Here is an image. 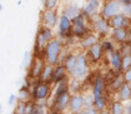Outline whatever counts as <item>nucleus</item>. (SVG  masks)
<instances>
[{
	"label": "nucleus",
	"instance_id": "1",
	"mask_svg": "<svg viewBox=\"0 0 131 114\" xmlns=\"http://www.w3.org/2000/svg\"><path fill=\"white\" fill-rule=\"evenodd\" d=\"M64 49H65L64 42L59 38H55L48 43L46 46L44 48V59H45L46 64H50L54 66L58 65L60 63V55Z\"/></svg>",
	"mask_w": 131,
	"mask_h": 114
},
{
	"label": "nucleus",
	"instance_id": "2",
	"mask_svg": "<svg viewBox=\"0 0 131 114\" xmlns=\"http://www.w3.org/2000/svg\"><path fill=\"white\" fill-rule=\"evenodd\" d=\"M52 95V84L41 82V80H32L31 87V100L35 103L48 102V99Z\"/></svg>",
	"mask_w": 131,
	"mask_h": 114
},
{
	"label": "nucleus",
	"instance_id": "3",
	"mask_svg": "<svg viewBox=\"0 0 131 114\" xmlns=\"http://www.w3.org/2000/svg\"><path fill=\"white\" fill-rule=\"evenodd\" d=\"M89 72H90V62L88 58V54L81 52L78 54V62L74 68V70L69 74L70 79H75V80H80L82 82L84 79H86L89 77Z\"/></svg>",
	"mask_w": 131,
	"mask_h": 114
},
{
	"label": "nucleus",
	"instance_id": "4",
	"mask_svg": "<svg viewBox=\"0 0 131 114\" xmlns=\"http://www.w3.org/2000/svg\"><path fill=\"white\" fill-rule=\"evenodd\" d=\"M70 99H71L70 92H65V93H62V94H59V95L52 97L50 110H54V112L60 113V114H66L69 112Z\"/></svg>",
	"mask_w": 131,
	"mask_h": 114
},
{
	"label": "nucleus",
	"instance_id": "5",
	"mask_svg": "<svg viewBox=\"0 0 131 114\" xmlns=\"http://www.w3.org/2000/svg\"><path fill=\"white\" fill-rule=\"evenodd\" d=\"M71 36H74L72 35V20L66 15L61 14L59 18V24H58V38L64 42Z\"/></svg>",
	"mask_w": 131,
	"mask_h": 114
},
{
	"label": "nucleus",
	"instance_id": "6",
	"mask_svg": "<svg viewBox=\"0 0 131 114\" xmlns=\"http://www.w3.org/2000/svg\"><path fill=\"white\" fill-rule=\"evenodd\" d=\"M122 11V3L120 0H107L101 10V16H104L105 19L110 20L111 18H114L115 15L120 14Z\"/></svg>",
	"mask_w": 131,
	"mask_h": 114
},
{
	"label": "nucleus",
	"instance_id": "7",
	"mask_svg": "<svg viewBox=\"0 0 131 114\" xmlns=\"http://www.w3.org/2000/svg\"><path fill=\"white\" fill-rule=\"evenodd\" d=\"M46 65V62L42 56H34L32 62H31L30 66H29V78L31 80H38L40 79L41 74H42V70Z\"/></svg>",
	"mask_w": 131,
	"mask_h": 114
},
{
	"label": "nucleus",
	"instance_id": "8",
	"mask_svg": "<svg viewBox=\"0 0 131 114\" xmlns=\"http://www.w3.org/2000/svg\"><path fill=\"white\" fill-rule=\"evenodd\" d=\"M59 18H60V15H59L58 10H45L44 9L40 15V25L54 29L59 24Z\"/></svg>",
	"mask_w": 131,
	"mask_h": 114
},
{
	"label": "nucleus",
	"instance_id": "9",
	"mask_svg": "<svg viewBox=\"0 0 131 114\" xmlns=\"http://www.w3.org/2000/svg\"><path fill=\"white\" fill-rule=\"evenodd\" d=\"M92 29L99 36H105L109 34L111 26L109 20L100 15V16H95L92 19Z\"/></svg>",
	"mask_w": 131,
	"mask_h": 114
},
{
	"label": "nucleus",
	"instance_id": "10",
	"mask_svg": "<svg viewBox=\"0 0 131 114\" xmlns=\"http://www.w3.org/2000/svg\"><path fill=\"white\" fill-rule=\"evenodd\" d=\"M106 79L102 75H96L94 82H92V89H91V94L94 97V99L100 98L102 95H105V90H106Z\"/></svg>",
	"mask_w": 131,
	"mask_h": 114
},
{
	"label": "nucleus",
	"instance_id": "11",
	"mask_svg": "<svg viewBox=\"0 0 131 114\" xmlns=\"http://www.w3.org/2000/svg\"><path fill=\"white\" fill-rule=\"evenodd\" d=\"M82 109H85V94H71L70 104H69V113L75 114L82 110Z\"/></svg>",
	"mask_w": 131,
	"mask_h": 114
},
{
	"label": "nucleus",
	"instance_id": "12",
	"mask_svg": "<svg viewBox=\"0 0 131 114\" xmlns=\"http://www.w3.org/2000/svg\"><path fill=\"white\" fill-rule=\"evenodd\" d=\"M107 59L110 63V66L112 72L122 73V54L119 49H115L114 52L107 54Z\"/></svg>",
	"mask_w": 131,
	"mask_h": 114
},
{
	"label": "nucleus",
	"instance_id": "13",
	"mask_svg": "<svg viewBox=\"0 0 131 114\" xmlns=\"http://www.w3.org/2000/svg\"><path fill=\"white\" fill-rule=\"evenodd\" d=\"M101 1L100 0H89L88 4L81 9V13L90 20V19H94L96 15H97V11L100 9Z\"/></svg>",
	"mask_w": 131,
	"mask_h": 114
},
{
	"label": "nucleus",
	"instance_id": "14",
	"mask_svg": "<svg viewBox=\"0 0 131 114\" xmlns=\"http://www.w3.org/2000/svg\"><path fill=\"white\" fill-rule=\"evenodd\" d=\"M110 26L111 29H120V28H125V29H129L130 28V23H131V19L129 16L124 15L122 13L115 15L114 18H111L110 20Z\"/></svg>",
	"mask_w": 131,
	"mask_h": 114
},
{
	"label": "nucleus",
	"instance_id": "15",
	"mask_svg": "<svg viewBox=\"0 0 131 114\" xmlns=\"http://www.w3.org/2000/svg\"><path fill=\"white\" fill-rule=\"evenodd\" d=\"M69 78H70V77H69V73L66 70L65 65H64V64H58V65H55V68H54V74H52V78H51L50 83L52 84V85H55V84H58L59 82L66 80V79H69Z\"/></svg>",
	"mask_w": 131,
	"mask_h": 114
},
{
	"label": "nucleus",
	"instance_id": "16",
	"mask_svg": "<svg viewBox=\"0 0 131 114\" xmlns=\"http://www.w3.org/2000/svg\"><path fill=\"white\" fill-rule=\"evenodd\" d=\"M104 49L101 46V44H95L94 46H91L90 49L86 50V54H88V58H89V62L92 63H97L102 59V55H104Z\"/></svg>",
	"mask_w": 131,
	"mask_h": 114
},
{
	"label": "nucleus",
	"instance_id": "17",
	"mask_svg": "<svg viewBox=\"0 0 131 114\" xmlns=\"http://www.w3.org/2000/svg\"><path fill=\"white\" fill-rule=\"evenodd\" d=\"M111 38L112 40H115L119 44H124V43L127 42V38H129V31L125 28H120V29H112L111 31Z\"/></svg>",
	"mask_w": 131,
	"mask_h": 114
},
{
	"label": "nucleus",
	"instance_id": "18",
	"mask_svg": "<svg viewBox=\"0 0 131 114\" xmlns=\"http://www.w3.org/2000/svg\"><path fill=\"white\" fill-rule=\"evenodd\" d=\"M81 13V9L79 8V5L78 4H75V3H69V4H66L64 8H62V10H61V14L62 15H66L68 18H75L76 15H79Z\"/></svg>",
	"mask_w": 131,
	"mask_h": 114
},
{
	"label": "nucleus",
	"instance_id": "19",
	"mask_svg": "<svg viewBox=\"0 0 131 114\" xmlns=\"http://www.w3.org/2000/svg\"><path fill=\"white\" fill-rule=\"evenodd\" d=\"M116 99H119L121 102L126 103L131 100V88L129 83H125L120 89L116 92Z\"/></svg>",
	"mask_w": 131,
	"mask_h": 114
},
{
	"label": "nucleus",
	"instance_id": "20",
	"mask_svg": "<svg viewBox=\"0 0 131 114\" xmlns=\"http://www.w3.org/2000/svg\"><path fill=\"white\" fill-rule=\"evenodd\" d=\"M110 114H126V105L119 99H114L109 105Z\"/></svg>",
	"mask_w": 131,
	"mask_h": 114
},
{
	"label": "nucleus",
	"instance_id": "21",
	"mask_svg": "<svg viewBox=\"0 0 131 114\" xmlns=\"http://www.w3.org/2000/svg\"><path fill=\"white\" fill-rule=\"evenodd\" d=\"M97 43H99V36L95 35V34H89L85 38L80 39V46L84 50H88V49H90L91 46H94Z\"/></svg>",
	"mask_w": 131,
	"mask_h": 114
},
{
	"label": "nucleus",
	"instance_id": "22",
	"mask_svg": "<svg viewBox=\"0 0 131 114\" xmlns=\"http://www.w3.org/2000/svg\"><path fill=\"white\" fill-rule=\"evenodd\" d=\"M89 34H90V30H89L88 24H84V25H72V35L75 38L82 39V38H85Z\"/></svg>",
	"mask_w": 131,
	"mask_h": 114
},
{
	"label": "nucleus",
	"instance_id": "23",
	"mask_svg": "<svg viewBox=\"0 0 131 114\" xmlns=\"http://www.w3.org/2000/svg\"><path fill=\"white\" fill-rule=\"evenodd\" d=\"M76 62H78V54H75V53H69L68 56L65 58L64 63H62V64L65 65V68H66V70H68L69 74L74 70V68H75V65H76Z\"/></svg>",
	"mask_w": 131,
	"mask_h": 114
},
{
	"label": "nucleus",
	"instance_id": "24",
	"mask_svg": "<svg viewBox=\"0 0 131 114\" xmlns=\"http://www.w3.org/2000/svg\"><path fill=\"white\" fill-rule=\"evenodd\" d=\"M69 79L66 80H62V82H59L58 84L52 85V97L55 95H59V94H62L65 92H70L69 90Z\"/></svg>",
	"mask_w": 131,
	"mask_h": 114
},
{
	"label": "nucleus",
	"instance_id": "25",
	"mask_svg": "<svg viewBox=\"0 0 131 114\" xmlns=\"http://www.w3.org/2000/svg\"><path fill=\"white\" fill-rule=\"evenodd\" d=\"M54 65H50V64H46L44 70H42V74H41L40 79L41 82H46V83H50L51 78H52V74H54Z\"/></svg>",
	"mask_w": 131,
	"mask_h": 114
},
{
	"label": "nucleus",
	"instance_id": "26",
	"mask_svg": "<svg viewBox=\"0 0 131 114\" xmlns=\"http://www.w3.org/2000/svg\"><path fill=\"white\" fill-rule=\"evenodd\" d=\"M107 105H109V100H107V97H106V95H102L100 98L94 99V107H95L99 112H102V110L107 109Z\"/></svg>",
	"mask_w": 131,
	"mask_h": 114
},
{
	"label": "nucleus",
	"instance_id": "27",
	"mask_svg": "<svg viewBox=\"0 0 131 114\" xmlns=\"http://www.w3.org/2000/svg\"><path fill=\"white\" fill-rule=\"evenodd\" d=\"M69 90L71 94H76L81 92V82L80 80H75V79H70L69 82Z\"/></svg>",
	"mask_w": 131,
	"mask_h": 114
},
{
	"label": "nucleus",
	"instance_id": "28",
	"mask_svg": "<svg viewBox=\"0 0 131 114\" xmlns=\"http://www.w3.org/2000/svg\"><path fill=\"white\" fill-rule=\"evenodd\" d=\"M32 114H49V109L46 107V102L35 103V108H34Z\"/></svg>",
	"mask_w": 131,
	"mask_h": 114
},
{
	"label": "nucleus",
	"instance_id": "29",
	"mask_svg": "<svg viewBox=\"0 0 131 114\" xmlns=\"http://www.w3.org/2000/svg\"><path fill=\"white\" fill-rule=\"evenodd\" d=\"M59 3L60 0H44L42 1L45 10H56L59 6Z\"/></svg>",
	"mask_w": 131,
	"mask_h": 114
},
{
	"label": "nucleus",
	"instance_id": "30",
	"mask_svg": "<svg viewBox=\"0 0 131 114\" xmlns=\"http://www.w3.org/2000/svg\"><path fill=\"white\" fill-rule=\"evenodd\" d=\"M32 59H34V55L31 54V52L24 53V56H23V68H24V69H29Z\"/></svg>",
	"mask_w": 131,
	"mask_h": 114
},
{
	"label": "nucleus",
	"instance_id": "31",
	"mask_svg": "<svg viewBox=\"0 0 131 114\" xmlns=\"http://www.w3.org/2000/svg\"><path fill=\"white\" fill-rule=\"evenodd\" d=\"M101 46H102L104 52L106 53V54H109V53H111V52H114V50H115L114 42H112V40H109V39H105L104 42L101 43Z\"/></svg>",
	"mask_w": 131,
	"mask_h": 114
},
{
	"label": "nucleus",
	"instance_id": "32",
	"mask_svg": "<svg viewBox=\"0 0 131 114\" xmlns=\"http://www.w3.org/2000/svg\"><path fill=\"white\" fill-rule=\"evenodd\" d=\"M25 108H26V102L19 99V100H18V103H16V107H15V113L25 114Z\"/></svg>",
	"mask_w": 131,
	"mask_h": 114
},
{
	"label": "nucleus",
	"instance_id": "33",
	"mask_svg": "<svg viewBox=\"0 0 131 114\" xmlns=\"http://www.w3.org/2000/svg\"><path fill=\"white\" fill-rule=\"evenodd\" d=\"M131 68V55H124L122 56V72Z\"/></svg>",
	"mask_w": 131,
	"mask_h": 114
},
{
	"label": "nucleus",
	"instance_id": "34",
	"mask_svg": "<svg viewBox=\"0 0 131 114\" xmlns=\"http://www.w3.org/2000/svg\"><path fill=\"white\" fill-rule=\"evenodd\" d=\"M94 107V97L92 94H85V108Z\"/></svg>",
	"mask_w": 131,
	"mask_h": 114
},
{
	"label": "nucleus",
	"instance_id": "35",
	"mask_svg": "<svg viewBox=\"0 0 131 114\" xmlns=\"http://www.w3.org/2000/svg\"><path fill=\"white\" fill-rule=\"evenodd\" d=\"M122 14L126 16H131V4L122 5Z\"/></svg>",
	"mask_w": 131,
	"mask_h": 114
},
{
	"label": "nucleus",
	"instance_id": "36",
	"mask_svg": "<svg viewBox=\"0 0 131 114\" xmlns=\"http://www.w3.org/2000/svg\"><path fill=\"white\" fill-rule=\"evenodd\" d=\"M122 75H124V79H125L126 83H131V68L125 70V72H122Z\"/></svg>",
	"mask_w": 131,
	"mask_h": 114
},
{
	"label": "nucleus",
	"instance_id": "37",
	"mask_svg": "<svg viewBox=\"0 0 131 114\" xmlns=\"http://www.w3.org/2000/svg\"><path fill=\"white\" fill-rule=\"evenodd\" d=\"M18 100H19V98H18L15 94H10L9 98H8V104H9V105H13V104L18 103Z\"/></svg>",
	"mask_w": 131,
	"mask_h": 114
},
{
	"label": "nucleus",
	"instance_id": "38",
	"mask_svg": "<svg viewBox=\"0 0 131 114\" xmlns=\"http://www.w3.org/2000/svg\"><path fill=\"white\" fill-rule=\"evenodd\" d=\"M100 112L95 108V107H90V108H85V114H99Z\"/></svg>",
	"mask_w": 131,
	"mask_h": 114
},
{
	"label": "nucleus",
	"instance_id": "39",
	"mask_svg": "<svg viewBox=\"0 0 131 114\" xmlns=\"http://www.w3.org/2000/svg\"><path fill=\"white\" fill-rule=\"evenodd\" d=\"M126 114H131V100L129 102V104L126 105Z\"/></svg>",
	"mask_w": 131,
	"mask_h": 114
},
{
	"label": "nucleus",
	"instance_id": "40",
	"mask_svg": "<svg viewBox=\"0 0 131 114\" xmlns=\"http://www.w3.org/2000/svg\"><path fill=\"white\" fill-rule=\"evenodd\" d=\"M122 3V5H127V4H131V0H120Z\"/></svg>",
	"mask_w": 131,
	"mask_h": 114
},
{
	"label": "nucleus",
	"instance_id": "41",
	"mask_svg": "<svg viewBox=\"0 0 131 114\" xmlns=\"http://www.w3.org/2000/svg\"><path fill=\"white\" fill-rule=\"evenodd\" d=\"M99 114H110V110H109V108H107V109H105V110H102V112H100Z\"/></svg>",
	"mask_w": 131,
	"mask_h": 114
},
{
	"label": "nucleus",
	"instance_id": "42",
	"mask_svg": "<svg viewBox=\"0 0 131 114\" xmlns=\"http://www.w3.org/2000/svg\"><path fill=\"white\" fill-rule=\"evenodd\" d=\"M75 114H85V109H82V110H80V112H78V113Z\"/></svg>",
	"mask_w": 131,
	"mask_h": 114
},
{
	"label": "nucleus",
	"instance_id": "43",
	"mask_svg": "<svg viewBox=\"0 0 131 114\" xmlns=\"http://www.w3.org/2000/svg\"><path fill=\"white\" fill-rule=\"evenodd\" d=\"M49 114H60V113H56V112H54V110H50V109H49Z\"/></svg>",
	"mask_w": 131,
	"mask_h": 114
},
{
	"label": "nucleus",
	"instance_id": "44",
	"mask_svg": "<svg viewBox=\"0 0 131 114\" xmlns=\"http://www.w3.org/2000/svg\"><path fill=\"white\" fill-rule=\"evenodd\" d=\"M3 113V104L0 103V114Z\"/></svg>",
	"mask_w": 131,
	"mask_h": 114
},
{
	"label": "nucleus",
	"instance_id": "45",
	"mask_svg": "<svg viewBox=\"0 0 131 114\" xmlns=\"http://www.w3.org/2000/svg\"><path fill=\"white\" fill-rule=\"evenodd\" d=\"M3 10V5H1V3H0V11Z\"/></svg>",
	"mask_w": 131,
	"mask_h": 114
},
{
	"label": "nucleus",
	"instance_id": "46",
	"mask_svg": "<svg viewBox=\"0 0 131 114\" xmlns=\"http://www.w3.org/2000/svg\"><path fill=\"white\" fill-rule=\"evenodd\" d=\"M13 114H18V113H15V112H14V113H13Z\"/></svg>",
	"mask_w": 131,
	"mask_h": 114
},
{
	"label": "nucleus",
	"instance_id": "47",
	"mask_svg": "<svg viewBox=\"0 0 131 114\" xmlns=\"http://www.w3.org/2000/svg\"><path fill=\"white\" fill-rule=\"evenodd\" d=\"M129 84H130V88H131V83H129Z\"/></svg>",
	"mask_w": 131,
	"mask_h": 114
},
{
	"label": "nucleus",
	"instance_id": "48",
	"mask_svg": "<svg viewBox=\"0 0 131 114\" xmlns=\"http://www.w3.org/2000/svg\"><path fill=\"white\" fill-rule=\"evenodd\" d=\"M130 19H131V16H130Z\"/></svg>",
	"mask_w": 131,
	"mask_h": 114
},
{
	"label": "nucleus",
	"instance_id": "49",
	"mask_svg": "<svg viewBox=\"0 0 131 114\" xmlns=\"http://www.w3.org/2000/svg\"><path fill=\"white\" fill-rule=\"evenodd\" d=\"M88 1H89V0H88Z\"/></svg>",
	"mask_w": 131,
	"mask_h": 114
},
{
	"label": "nucleus",
	"instance_id": "50",
	"mask_svg": "<svg viewBox=\"0 0 131 114\" xmlns=\"http://www.w3.org/2000/svg\"><path fill=\"white\" fill-rule=\"evenodd\" d=\"M69 114H70V113H69Z\"/></svg>",
	"mask_w": 131,
	"mask_h": 114
}]
</instances>
